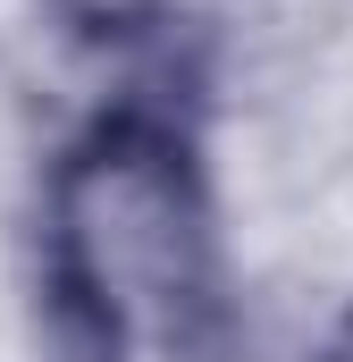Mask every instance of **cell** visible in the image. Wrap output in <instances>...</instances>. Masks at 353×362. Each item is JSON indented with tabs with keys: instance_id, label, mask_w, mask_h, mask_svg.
<instances>
[{
	"instance_id": "obj_2",
	"label": "cell",
	"mask_w": 353,
	"mask_h": 362,
	"mask_svg": "<svg viewBox=\"0 0 353 362\" xmlns=\"http://www.w3.org/2000/svg\"><path fill=\"white\" fill-rule=\"evenodd\" d=\"M59 17H76V25H92V34H135L160 0H51Z\"/></svg>"
},
{
	"instance_id": "obj_1",
	"label": "cell",
	"mask_w": 353,
	"mask_h": 362,
	"mask_svg": "<svg viewBox=\"0 0 353 362\" xmlns=\"http://www.w3.org/2000/svg\"><path fill=\"white\" fill-rule=\"evenodd\" d=\"M210 185L193 144L152 110L85 127L42 185L51 295L101 346H169L210 303Z\"/></svg>"
},
{
	"instance_id": "obj_3",
	"label": "cell",
	"mask_w": 353,
	"mask_h": 362,
	"mask_svg": "<svg viewBox=\"0 0 353 362\" xmlns=\"http://www.w3.org/2000/svg\"><path fill=\"white\" fill-rule=\"evenodd\" d=\"M320 362H353V320L337 329V337H328V354H320Z\"/></svg>"
}]
</instances>
